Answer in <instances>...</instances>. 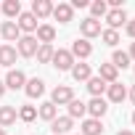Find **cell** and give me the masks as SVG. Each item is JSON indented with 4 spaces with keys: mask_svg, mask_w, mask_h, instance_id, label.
<instances>
[{
    "mask_svg": "<svg viewBox=\"0 0 135 135\" xmlns=\"http://www.w3.org/2000/svg\"><path fill=\"white\" fill-rule=\"evenodd\" d=\"M16 24H19V29H21V32H27V35L37 32V27H40V24H37V19L32 16V11H21V16H19V21H16Z\"/></svg>",
    "mask_w": 135,
    "mask_h": 135,
    "instance_id": "cell-9",
    "label": "cell"
},
{
    "mask_svg": "<svg viewBox=\"0 0 135 135\" xmlns=\"http://www.w3.org/2000/svg\"><path fill=\"white\" fill-rule=\"evenodd\" d=\"M88 8H90V13H93L90 19H95V21H98L101 16H106V13H109V6H106V0H93V3H90Z\"/></svg>",
    "mask_w": 135,
    "mask_h": 135,
    "instance_id": "cell-27",
    "label": "cell"
},
{
    "mask_svg": "<svg viewBox=\"0 0 135 135\" xmlns=\"http://www.w3.org/2000/svg\"><path fill=\"white\" fill-rule=\"evenodd\" d=\"M0 13H6L11 21H16V19L21 16V3H19V0H6L3 8H0Z\"/></svg>",
    "mask_w": 135,
    "mask_h": 135,
    "instance_id": "cell-21",
    "label": "cell"
},
{
    "mask_svg": "<svg viewBox=\"0 0 135 135\" xmlns=\"http://www.w3.org/2000/svg\"><path fill=\"white\" fill-rule=\"evenodd\" d=\"M80 32H82V40H90V37H98L101 35V21H95V19H82L80 21Z\"/></svg>",
    "mask_w": 135,
    "mask_h": 135,
    "instance_id": "cell-6",
    "label": "cell"
},
{
    "mask_svg": "<svg viewBox=\"0 0 135 135\" xmlns=\"http://www.w3.org/2000/svg\"><path fill=\"white\" fill-rule=\"evenodd\" d=\"M50 13H53V3H50V0H35V3H32V16L35 19H45Z\"/></svg>",
    "mask_w": 135,
    "mask_h": 135,
    "instance_id": "cell-14",
    "label": "cell"
},
{
    "mask_svg": "<svg viewBox=\"0 0 135 135\" xmlns=\"http://www.w3.org/2000/svg\"><path fill=\"white\" fill-rule=\"evenodd\" d=\"M37 117H40V119H45V122H53V119L58 117V106H53L50 101H45V103L37 109Z\"/></svg>",
    "mask_w": 135,
    "mask_h": 135,
    "instance_id": "cell-25",
    "label": "cell"
},
{
    "mask_svg": "<svg viewBox=\"0 0 135 135\" xmlns=\"http://www.w3.org/2000/svg\"><path fill=\"white\" fill-rule=\"evenodd\" d=\"M16 117H19L16 106H0V130H3V127H11V124L16 122Z\"/></svg>",
    "mask_w": 135,
    "mask_h": 135,
    "instance_id": "cell-18",
    "label": "cell"
},
{
    "mask_svg": "<svg viewBox=\"0 0 135 135\" xmlns=\"http://www.w3.org/2000/svg\"><path fill=\"white\" fill-rule=\"evenodd\" d=\"M16 48L13 45H0V66H8V69H11V66L16 64Z\"/></svg>",
    "mask_w": 135,
    "mask_h": 135,
    "instance_id": "cell-19",
    "label": "cell"
},
{
    "mask_svg": "<svg viewBox=\"0 0 135 135\" xmlns=\"http://www.w3.org/2000/svg\"><path fill=\"white\" fill-rule=\"evenodd\" d=\"M19 119L21 122H35L37 119V106H21L19 109Z\"/></svg>",
    "mask_w": 135,
    "mask_h": 135,
    "instance_id": "cell-30",
    "label": "cell"
},
{
    "mask_svg": "<svg viewBox=\"0 0 135 135\" xmlns=\"http://www.w3.org/2000/svg\"><path fill=\"white\" fill-rule=\"evenodd\" d=\"M132 69H135V66H132Z\"/></svg>",
    "mask_w": 135,
    "mask_h": 135,
    "instance_id": "cell-39",
    "label": "cell"
},
{
    "mask_svg": "<svg viewBox=\"0 0 135 135\" xmlns=\"http://www.w3.org/2000/svg\"><path fill=\"white\" fill-rule=\"evenodd\" d=\"M101 40H103L109 48H117V42H119V32H117V29H101Z\"/></svg>",
    "mask_w": 135,
    "mask_h": 135,
    "instance_id": "cell-29",
    "label": "cell"
},
{
    "mask_svg": "<svg viewBox=\"0 0 135 135\" xmlns=\"http://www.w3.org/2000/svg\"><path fill=\"white\" fill-rule=\"evenodd\" d=\"M69 6H72V8H88L90 3H88V0H72Z\"/></svg>",
    "mask_w": 135,
    "mask_h": 135,
    "instance_id": "cell-31",
    "label": "cell"
},
{
    "mask_svg": "<svg viewBox=\"0 0 135 135\" xmlns=\"http://www.w3.org/2000/svg\"><path fill=\"white\" fill-rule=\"evenodd\" d=\"M127 35L135 40V19H132V21H127Z\"/></svg>",
    "mask_w": 135,
    "mask_h": 135,
    "instance_id": "cell-32",
    "label": "cell"
},
{
    "mask_svg": "<svg viewBox=\"0 0 135 135\" xmlns=\"http://www.w3.org/2000/svg\"><path fill=\"white\" fill-rule=\"evenodd\" d=\"M53 53H56L53 45H40L37 48V64H50L53 61Z\"/></svg>",
    "mask_w": 135,
    "mask_h": 135,
    "instance_id": "cell-28",
    "label": "cell"
},
{
    "mask_svg": "<svg viewBox=\"0 0 135 135\" xmlns=\"http://www.w3.org/2000/svg\"><path fill=\"white\" fill-rule=\"evenodd\" d=\"M24 93H27L29 98H40V95L45 93V82H42L40 77H35V80H27V85H24Z\"/></svg>",
    "mask_w": 135,
    "mask_h": 135,
    "instance_id": "cell-15",
    "label": "cell"
},
{
    "mask_svg": "<svg viewBox=\"0 0 135 135\" xmlns=\"http://www.w3.org/2000/svg\"><path fill=\"white\" fill-rule=\"evenodd\" d=\"M111 66H114L117 72H119V69H127V66H132L127 50H114V56H111Z\"/></svg>",
    "mask_w": 135,
    "mask_h": 135,
    "instance_id": "cell-24",
    "label": "cell"
},
{
    "mask_svg": "<svg viewBox=\"0 0 135 135\" xmlns=\"http://www.w3.org/2000/svg\"><path fill=\"white\" fill-rule=\"evenodd\" d=\"M6 90H24V85H27V74L21 72V69H11L8 74H6Z\"/></svg>",
    "mask_w": 135,
    "mask_h": 135,
    "instance_id": "cell-4",
    "label": "cell"
},
{
    "mask_svg": "<svg viewBox=\"0 0 135 135\" xmlns=\"http://www.w3.org/2000/svg\"><path fill=\"white\" fill-rule=\"evenodd\" d=\"M74 58H80V61H85V58H90V53H93V45L88 42V40H74L72 42V50H69Z\"/></svg>",
    "mask_w": 135,
    "mask_h": 135,
    "instance_id": "cell-10",
    "label": "cell"
},
{
    "mask_svg": "<svg viewBox=\"0 0 135 135\" xmlns=\"http://www.w3.org/2000/svg\"><path fill=\"white\" fill-rule=\"evenodd\" d=\"M35 37H37L40 45H53V40H56V29H53L50 24H40L37 32H35Z\"/></svg>",
    "mask_w": 135,
    "mask_h": 135,
    "instance_id": "cell-13",
    "label": "cell"
},
{
    "mask_svg": "<svg viewBox=\"0 0 135 135\" xmlns=\"http://www.w3.org/2000/svg\"><path fill=\"white\" fill-rule=\"evenodd\" d=\"M3 95H6V82L0 80V98H3Z\"/></svg>",
    "mask_w": 135,
    "mask_h": 135,
    "instance_id": "cell-34",
    "label": "cell"
},
{
    "mask_svg": "<svg viewBox=\"0 0 135 135\" xmlns=\"http://www.w3.org/2000/svg\"><path fill=\"white\" fill-rule=\"evenodd\" d=\"M98 77H101L106 85H114V82H119V80H117V77H119V72L114 69L111 64H101V66H98Z\"/></svg>",
    "mask_w": 135,
    "mask_h": 135,
    "instance_id": "cell-20",
    "label": "cell"
},
{
    "mask_svg": "<svg viewBox=\"0 0 135 135\" xmlns=\"http://www.w3.org/2000/svg\"><path fill=\"white\" fill-rule=\"evenodd\" d=\"M72 77H74L77 82H88V80L93 77L90 64H82V61H80V64H74V66H72Z\"/></svg>",
    "mask_w": 135,
    "mask_h": 135,
    "instance_id": "cell-22",
    "label": "cell"
},
{
    "mask_svg": "<svg viewBox=\"0 0 135 135\" xmlns=\"http://www.w3.org/2000/svg\"><path fill=\"white\" fill-rule=\"evenodd\" d=\"M0 37L8 40V42H19V37H21L19 24L16 21H3V27H0Z\"/></svg>",
    "mask_w": 135,
    "mask_h": 135,
    "instance_id": "cell-8",
    "label": "cell"
},
{
    "mask_svg": "<svg viewBox=\"0 0 135 135\" xmlns=\"http://www.w3.org/2000/svg\"><path fill=\"white\" fill-rule=\"evenodd\" d=\"M106 88H109V85H106L101 77H90V80H88V90H90V95H93V98H103Z\"/></svg>",
    "mask_w": 135,
    "mask_h": 135,
    "instance_id": "cell-23",
    "label": "cell"
},
{
    "mask_svg": "<svg viewBox=\"0 0 135 135\" xmlns=\"http://www.w3.org/2000/svg\"><path fill=\"white\" fill-rule=\"evenodd\" d=\"M103 19H106L109 29H119L122 24H127V21H130V19H127V13H124V8H111Z\"/></svg>",
    "mask_w": 135,
    "mask_h": 135,
    "instance_id": "cell-5",
    "label": "cell"
},
{
    "mask_svg": "<svg viewBox=\"0 0 135 135\" xmlns=\"http://www.w3.org/2000/svg\"><path fill=\"white\" fill-rule=\"evenodd\" d=\"M132 124H135V111H132Z\"/></svg>",
    "mask_w": 135,
    "mask_h": 135,
    "instance_id": "cell-37",
    "label": "cell"
},
{
    "mask_svg": "<svg viewBox=\"0 0 135 135\" xmlns=\"http://www.w3.org/2000/svg\"><path fill=\"white\" fill-rule=\"evenodd\" d=\"M130 101H132V106H135V85H132V90H130Z\"/></svg>",
    "mask_w": 135,
    "mask_h": 135,
    "instance_id": "cell-35",
    "label": "cell"
},
{
    "mask_svg": "<svg viewBox=\"0 0 135 135\" xmlns=\"http://www.w3.org/2000/svg\"><path fill=\"white\" fill-rule=\"evenodd\" d=\"M117 135H135V132H132V130H119Z\"/></svg>",
    "mask_w": 135,
    "mask_h": 135,
    "instance_id": "cell-36",
    "label": "cell"
},
{
    "mask_svg": "<svg viewBox=\"0 0 135 135\" xmlns=\"http://www.w3.org/2000/svg\"><path fill=\"white\" fill-rule=\"evenodd\" d=\"M106 111H109L106 98H90V103H88V114H90V119H101Z\"/></svg>",
    "mask_w": 135,
    "mask_h": 135,
    "instance_id": "cell-11",
    "label": "cell"
},
{
    "mask_svg": "<svg viewBox=\"0 0 135 135\" xmlns=\"http://www.w3.org/2000/svg\"><path fill=\"white\" fill-rule=\"evenodd\" d=\"M72 101H74V90H72L69 85L53 88V93H50V103H53V106H66V103H72Z\"/></svg>",
    "mask_w": 135,
    "mask_h": 135,
    "instance_id": "cell-3",
    "label": "cell"
},
{
    "mask_svg": "<svg viewBox=\"0 0 135 135\" xmlns=\"http://www.w3.org/2000/svg\"><path fill=\"white\" fill-rule=\"evenodd\" d=\"M0 135H6V130H0Z\"/></svg>",
    "mask_w": 135,
    "mask_h": 135,
    "instance_id": "cell-38",
    "label": "cell"
},
{
    "mask_svg": "<svg viewBox=\"0 0 135 135\" xmlns=\"http://www.w3.org/2000/svg\"><path fill=\"white\" fill-rule=\"evenodd\" d=\"M127 56H130V61H135V42L130 45V50H127Z\"/></svg>",
    "mask_w": 135,
    "mask_h": 135,
    "instance_id": "cell-33",
    "label": "cell"
},
{
    "mask_svg": "<svg viewBox=\"0 0 135 135\" xmlns=\"http://www.w3.org/2000/svg\"><path fill=\"white\" fill-rule=\"evenodd\" d=\"M74 127V119L72 117H56L53 122H50V130H53V135H66Z\"/></svg>",
    "mask_w": 135,
    "mask_h": 135,
    "instance_id": "cell-12",
    "label": "cell"
},
{
    "mask_svg": "<svg viewBox=\"0 0 135 135\" xmlns=\"http://www.w3.org/2000/svg\"><path fill=\"white\" fill-rule=\"evenodd\" d=\"M66 106H69V114H66V117H72V119H77V117L82 119V117L88 114V103H82V101H77V98H74L72 103H66Z\"/></svg>",
    "mask_w": 135,
    "mask_h": 135,
    "instance_id": "cell-26",
    "label": "cell"
},
{
    "mask_svg": "<svg viewBox=\"0 0 135 135\" xmlns=\"http://www.w3.org/2000/svg\"><path fill=\"white\" fill-rule=\"evenodd\" d=\"M80 135H103L101 119H85V122L80 124Z\"/></svg>",
    "mask_w": 135,
    "mask_h": 135,
    "instance_id": "cell-17",
    "label": "cell"
},
{
    "mask_svg": "<svg viewBox=\"0 0 135 135\" xmlns=\"http://www.w3.org/2000/svg\"><path fill=\"white\" fill-rule=\"evenodd\" d=\"M50 64L56 66L58 72H72V66H74L77 61H74V56H72L69 50H64V48H58V50L53 53V61H50Z\"/></svg>",
    "mask_w": 135,
    "mask_h": 135,
    "instance_id": "cell-2",
    "label": "cell"
},
{
    "mask_svg": "<svg viewBox=\"0 0 135 135\" xmlns=\"http://www.w3.org/2000/svg\"><path fill=\"white\" fill-rule=\"evenodd\" d=\"M106 95H109V101H111V103H122V101L127 98V88H124V85H119V82H114V85H109V88H106Z\"/></svg>",
    "mask_w": 135,
    "mask_h": 135,
    "instance_id": "cell-16",
    "label": "cell"
},
{
    "mask_svg": "<svg viewBox=\"0 0 135 135\" xmlns=\"http://www.w3.org/2000/svg\"><path fill=\"white\" fill-rule=\"evenodd\" d=\"M58 24H69L72 21V16H74V8L69 6V3H58V6H53V13H50Z\"/></svg>",
    "mask_w": 135,
    "mask_h": 135,
    "instance_id": "cell-7",
    "label": "cell"
},
{
    "mask_svg": "<svg viewBox=\"0 0 135 135\" xmlns=\"http://www.w3.org/2000/svg\"><path fill=\"white\" fill-rule=\"evenodd\" d=\"M37 48H40V42H37L35 35H24V37H19V42H16V53H19L21 58L37 56Z\"/></svg>",
    "mask_w": 135,
    "mask_h": 135,
    "instance_id": "cell-1",
    "label": "cell"
}]
</instances>
